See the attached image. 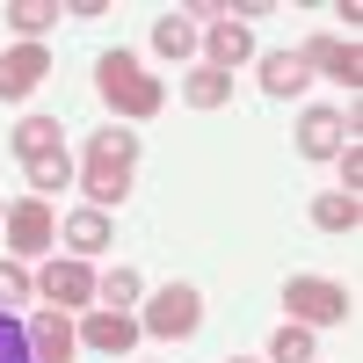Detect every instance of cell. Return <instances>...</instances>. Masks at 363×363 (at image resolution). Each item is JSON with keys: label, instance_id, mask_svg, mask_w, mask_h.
<instances>
[{"label": "cell", "instance_id": "obj_1", "mask_svg": "<svg viewBox=\"0 0 363 363\" xmlns=\"http://www.w3.org/2000/svg\"><path fill=\"white\" fill-rule=\"evenodd\" d=\"M95 95L124 116V124H145V116H160V102H167V80L160 73H145L131 51H102L95 58Z\"/></svg>", "mask_w": 363, "mask_h": 363}, {"label": "cell", "instance_id": "obj_19", "mask_svg": "<svg viewBox=\"0 0 363 363\" xmlns=\"http://www.w3.org/2000/svg\"><path fill=\"white\" fill-rule=\"evenodd\" d=\"M182 102H189V109H225V102H233V73L196 66L189 80H182Z\"/></svg>", "mask_w": 363, "mask_h": 363}, {"label": "cell", "instance_id": "obj_22", "mask_svg": "<svg viewBox=\"0 0 363 363\" xmlns=\"http://www.w3.org/2000/svg\"><path fill=\"white\" fill-rule=\"evenodd\" d=\"M262 363H313V327H277V335H269V356Z\"/></svg>", "mask_w": 363, "mask_h": 363}, {"label": "cell", "instance_id": "obj_13", "mask_svg": "<svg viewBox=\"0 0 363 363\" xmlns=\"http://www.w3.org/2000/svg\"><path fill=\"white\" fill-rule=\"evenodd\" d=\"M58 240H66V255H80V262H95L102 247H109V211H73L66 225H58Z\"/></svg>", "mask_w": 363, "mask_h": 363}, {"label": "cell", "instance_id": "obj_9", "mask_svg": "<svg viewBox=\"0 0 363 363\" xmlns=\"http://www.w3.org/2000/svg\"><path fill=\"white\" fill-rule=\"evenodd\" d=\"M44 73H51V51H44V44H15V51H0V102L37 95Z\"/></svg>", "mask_w": 363, "mask_h": 363}, {"label": "cell", "instance_id": "obj_23", "mask_svg": "<svg viewBox=\"0 0 363 363\" xmlns=\"http://www.w3.org/2000/svg\"><path fill=\"white\" fill-rule=\"evenodd\" d=\"M29 298H37V277H29V262H0V313H8V306H29Z\"/></svg>", "mask_w": 363, "mask_h": 363}, {"label": "cell", "instance_id": "obj_17", "mask_svg": "<svg viewBox=\"0 0 363 363\" xmlns=\"http://www.w3.org/2000/svg\"><path fill=\"white\" fill-rule=\"evenodd\" d=\"M153 51H160V58H196V51H203V29H196L189 15H160V22H153Z\"/></svg>", "mask_w": 363, "mask_h": 363}, {"label": "cell", "instance_id": "obj_26", "mask_svg": "<svg viewBox=\"0 0 363 363\" xmlns=\"http://www.w3.org/2000/svg\"><path fill=\"white\" fill-rule=\"evenodd\" d=\"M0 218H8V203H0Z\"/></svg>", "mask_w": 363, "mask_h": 363}, {"label": "cell", "instance_id": "obj_3", "mask_svg": "<svg viewBox=\"0 0 363 363\" xmlns=\"http://www.w3.org/2000/svg\"><path fill=\"white\" fill-rule=\"evenodd\" d=\"M37 298L51 313H87L95 306V262H80V255H51L37 269Z\"/></svg>", "mask_w": 363, "mask_h": 363}, {"label": "cell", "instance_id": "obj_25", "mask_svg": "<svg viewBox=\"0 0 363 363\" xmlns=\"http://www.w3.org/2000/svg\"><path fill=\"white\" fill-rule=\"evenodd\" d=\"M342 189H349V196L363 189V153H356V138L342 145Z\"/></svg>", "mask_w": 363, "mask_h": 363}, {"label": "cell", "instance_id": "obj_6", "mask_svg": "<svg viewBox=\"0 0 363 363\" xmlns=\"http://www.w3.org/2000/svg\"><path fill=\"white\" fill-rule=\"evenodd\" d=\"M131 342H138V320H131V313H116V306H87V313H80V349L124 363Z\"/></svg>", "mask_w": 363, "mask_h": 363}, {"label": "cell", "instance_id": "obj_10", "mask_svg": "<svg viewBox=\"0 0 363 363\" xmlns=\"http://www.w3.org/2000/svg\"><path fill=\"white\" fill-rule=\"evenodd\" d=\"M29 356H37V363H73L80 356V327H73V313H37V320H29Z\"/></svg>", "mask_w": 363, "mask_h": 363}, {"label": "cell", "instance_id": "obj_2", "mask_svg": "<svg viewBox=\"0 0 363 363\" xmlns=\"http://www.w3.org/2000/svg\"><path fill=\"white\" fill-rule=\"evenodd\" d=\"M196 320H203L196 284H160L153 298H145V313H138V335H153V342H189Z\"/></svg>", "mask_w": 363, "mask_h": 363}, {"label": "cell", "instance_id": "obj_15", "mask_svg": "<svg viewBox=\"0 0 363 363\" xmlns=\"http://www.w3.org/2000/svg\"><path fill=\"white\" fill-rule=\"evenodd\" d=\"M8 145L22 153V167H29V160H44V153H66V138H58V116H22V124L8 131Z\"/></svg>", "mask_w": 363, "mask_h": 363}, {"label": "cell", "instance_id": "obj_8", "mask_svg": "<svg viewBox=\"0 0 363 363\" xmlns=\"http://www.w3.org/2000/svg\"><path fill=\"white\" fill-rule=\"evenodd\" d=\"M73 189L87 196V211H116V203L131 196V167H124V160H95V153H87L80 174H73Z\"/></svg>", "mask_w": 363, "mask_h": 363}, {"label": "cell", "instance_id": "obj_18", "mask_svg": "<svg viewBox=\"0 0 363 363\" xmlns=\"http://www.w3.org/2000/svg\"><path fill=\"white\" fill-rule=\"evenodd\" d=\"M313 225H320V233H356V225H363V196H349V189L313 196Z\"/></svg>", "mask_w": 363, "mask_h": 363}, {"label": "cell", "instance_id": "obj_4", "mask_svg": "<svg viewBox=\"0 0 363 363\" xmlns=\"http://www.w3.org/2000/svg\"><path fill=\"white\" fill-rule=\"evenodd\" d=\"M284 306H291V327H342L349 320V291L335 277H291Z\"/></svg>", "mask_w": 363, "mask_h": 363}, {"label": "cell", "instance_id": "obj_14", "mask_svg": "<svg viewBox=\"0 0 363 363\" xmlns=\"http://www.w3.org/2000/svg\"><path fill=\"white\" fill-rule=\"evenodd\" d=\"M306 58L298 51H262V95H277V102H291V95H306Z\"/></svg>", "mask_w": 363, "mask_h": 363}, {"label": "cell", "instance_id": "obj_7", "mask_svg": "<svg viewBox=\"0 0 363 363\" xmlns=\"http://www.w3.org/2000/svg\"><path fill=\"white\" fill-rule=\"evenodd\" d=\"M298 58H306V73L342 80L349 95L363 87V51H356V37H313V44H298Z\"/></svg>", "mask_w": 363, "mask_h": 363}, {"label": "cell", "instance_id": "obj_11", "mask_svg": "<svg viewBox=\"0 0 363 363\" xmlns=\"http://www.w3.org/2000/svg\"><path fill=\"white\" fill-rule=\"evenodd\" d=\"M342 145H349V116L342 109H306L298 116V153L306 160H342Z\"/></svg>", "mask_w": 363, "mask_h": 363}, {"label": "cell", "instance_id": "obj_16", "mask_svg": "<svg viewBox=\"0 0 363 363\" xmlns=\"http://www.w3.org/2000/svg\"><path fill=\"white\" fill-rule=\"evenodd\" d=\"M0 22H8L22 44H44V29L58 22V0H8V8H0Z\"/></svg>", "mask_w": 363, "mask_h": 363}, {"label": "cell", "instance_id": "obj_12", "mask_svg": "<svg viewBox=\"0 0 363 363\" xmlns=\"http://www.w3.org/2000/svg\"><path fill=\"white\" fill-rule=\"evenodd\" d=\"M247 58H255V29L247 22H211L203 29V66H218V73H233V66H247Z\"/></svg>", "mask_w": 363, "mask_h": 363}, {"label": "cell", "instance_id": "obj_27", "mask_svg": "<svg viewBox=\"0 0 363 363\" xmlns=\"http://www.w3.org/2000/svg\"><path fill=\"white\" fill-rule=\"evenodd\" d=\"M233 363H247V356H233Z\"/></svg>", "mask_w": 363, "mask_h": 363}, {"label": "cell", "instance_id": "obj_5", "mask_svg": "<svg viewBox=\"0 0 363 363\" xmlns=\"http://www.w3.org/2000/svg\"><path fill=\"white\" fill-rule=\"evenodd\" d=\"M0 233H8V255H15V262H29V255H51V247H58V218H51V203H44V196H22V203H8Z\"/></svg>", "mask_w": 363, "mask_h": 363}, {"label": "cell", "instance_id": "obj_20", "mask_svg": "<svg viewBox=\"0 0 363 363\" xmlns=\"http://www.w3.org/2000/svg\"><path fill=\"white\" fill-rule=\"evenodd\" d=\"M95 298L124 313V306H138V298H145V284H138V269H124V262H116V269H102V277H95Z\"/></svg>", "mask_w": 363, "mask_h": 363}, {"label": "cell", "instance_id": "obj_21", "mask_svg": "<svg viewBox=\"0 0 363 363\" xmlns=\"http://www.w3.org/2000/svg\"><path fill=\"white\" fill-rule=\"evenodd\" d=\"M22 174H29V189H37V196H51V189H73L80 167H73V153H44V160H29Z\"/></svg>", "mask_w": 363, "mask_h": 363}, {"label": "cell", "instance_id": "obj_24", "mask_svg": "<svg viewBox=\"0 0 363 363\" xmlns=\"http://www.w3.org/2000/svg\"><path fill=\"white\" fill-rule=\"evenodd\" d=\"M87 153H95V160H124V167H138V131H95V138H87Z\"/></svg>", "mask_w": 363, "mask_h": 363}]
</instances>
